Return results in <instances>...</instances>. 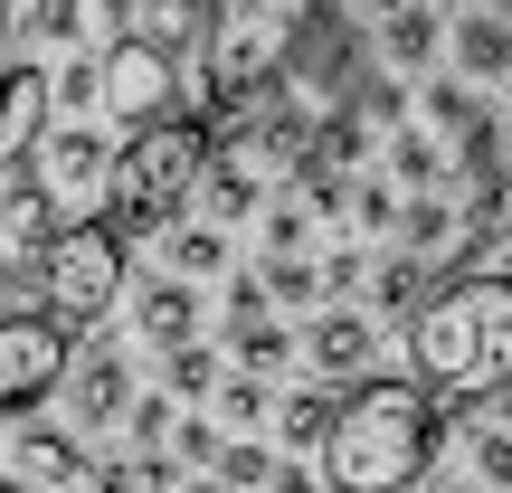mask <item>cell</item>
Here are the masks:
<instances>
[{
	"mask_svg": "<svg viewBox=\"0 0 512 493\" xmlns=\"http://www.w3.org/2000/svg\"><path fill=\"white\" fill-rule=\"evenodd\" d=\"M408 370L427 399H503L512 389V275H446L408 313Z\"/></svg>",
	"mask_w": 512,
	"mask_h": 493,
	"instance_id": "obj_1",
	"label": "cell"
},
{
	"mask_svg": "<svg viewBox=\"0 0 512 493\" xmlns=\"http://www.w3.org/2000/svg\"><path fill=\"white\" fill-rule=\"evenodd\" d=\"M437 456V399L418 380H361L332 399V427H323V484L332 493H408Z\"/></svg>",
	"mask_w": 512,
	"mask_h": 493,
	"instance_id": "obj_2",
	"label": "cell"
},
{
	"mask_svg": "<svg viewBox=\"0 0 512 493\" xmlns=\"http://www.w3.org/2000/svg\"><path fill=\"white\" fill-rule=\"evenodd\" d=\"M200 162H209V124H190V114H162V124L124 133V152H114V190H105V228L124 247L162 238V228L181 219V200L200 190Z\"/></svg>",
	"mask_w": 512,
	"mask_h": 493,
	"instance_id": "obj_3",
	"label": "cell"
},
{
	"mask_svg": "<svg viewBox=\"0 0 512 493\" xmlns=\"http://www.w3.org/2000/svg\"><path fill=\"white\" fill-rule=\"evenodd\" d=\"M38 285H48V313H57L67 332L105 323V313L124 304V238H114L105 219L57 228V238L38 247Z\"/></svg>",
	"mask_w": 512,
	"mask_h": 493,
	"instance_id": "obj_4",
	"label": "cell"
},
{
	"mask_svg": "<svg viewBox=\"0 0 512 493\" xmlns=\"http://www.w3.org/2000/svg\"><path fill=\"white\" fill-rule=\"evenodd\" d=\"M29 181L57 200V219H105V190H114V152H105V133H86V124H48L29 143Z\"/></svg>",
	"mask_w": 512,
	"mask_h": 493,
	"instance_id": "obj_5",
	"label": "cell"
},
{
	"mask_svg": "<svg viewBox=\"0 0 512 493\" xmlns=\"http://www.w3.org/2000/svg\"><path fill=\"white\" fill-rule=\"evenodd\" d=\"M95 105H105L124 133H143V124H162V114H181V57L143 48V38L124 29V38L105 48V67H95Z\"/></svg>",
	"mask_w": 512,
	"mask_h": 493,
	"instance_id": "obj_6",
	"label": "cell"
},
{
	"mask_svg": "<svg viewBox=\"0 0 512 493\" xmlns=\"http://www.w3.org/2000/svg\"><path fill=\"white\" fill-rule=\"evenodd\" d=\"M76 342L57 313H0V418H29L57 380H67Z\"/></svg>",
	"mask_w": 512,
	"mask_h": 493,
	"instance_id": "obj_7",
	"label": "cell"
},
{
	"mask_svg": "<svg viewBox=\"0 0 512 493\" xmlns=\"http://www.w3.org/2000/svg\"><path fill=\"white\" fill-rule=\"evenodd\" d=\"M351 76H361V10H351V0H313L304 29L285 38V86L332 105Z\"/></svg>",
	"mask_w": 512,
	"mask_h": 493,
	"instance_id": "obj_8",
	"label": "cell"
},
{
	"mask_svg": "<svg viewBox=\"0 0 512 493\" xmlns=\"http://www.w3.org/2000/svg\"><path fill=\"white\" fill-rule=\"evenodd\" d=\"M370 351H380V313H361V304H313V323L294 332V361L313 380H342V389L370 370Z\"/></svg>",
	"mask_w": 512,
	"mask_h": 493,
	"instance_id": "obj_9",
	"label": "cell"
},
{
	"mask_svg": "<svg viewBox=\"0 0 512 493\" xmlns=\"http://www.w3.org/2000/svg\"><path fill=\"white\" fill-rule=\"evenodd\" d=\"M57 389H67V427H76V437H105V427H124V408H133V361L95 342V351L67 361Z\"/></svg>",
	"mask_w": 512,
	"mask_h": 493,
	"instance_id": "obj_10",
	"label": "cell"
},
{
	"mask_svg": "<svg viewBox=\"0 0 512 493\" xmlns=\"http://www.w3.org/2000/svg\"><path fill=\"white\" fill-rule=\"evenodd\" d=\"M48 114H57V67L48 57H10V67H0V171L29 162V143L48 133Z\"/></svg>",
	"mask_w": 512,
	"mask_h": 493,
	"instance_id": "obj_11",
	"label": "cell"
},
{
	"mask_svg": "<svg viewBox=\"0 0 512 493\" xmlns=\"http://www.w3.org/2000/svg\"><path fill=\"white\" fill-rule=\"evenodd\" d=\"M86 465H95V456H86L76 427H48V418H19V427H10V475H29L38 493H67Z\"/></svg>",
	"mask_w": 512,
	"mask_h": 493,
	"instance_id": "obj_12",
	"label": "cell"
},
{
	"mask_svg": "<svg viewBox=\"0 0 512 493\" xmlns=\"http://www.w3.org/2000/svg\"><path fill=\"white\" fill-rule=\"evenodd\" d=\"M446 57H456L465 86H512V19L494 10V0L456 10V29H446Z\"/></svg>",
	"mask_w": 512,
	"mask_h": 493,
	"instance_id": "obj_13",
	"label": "cell"
},
{
	"mask_svg": "<svg viewBox=\"0 0 512 493\" xmlns=\"http://www.w3.org/2000/svg\"><path fill=\"white\" fill-rule=\"evenodd\" d=\"M133 342L143 351L200 342V285H190V275H143V294H133Z\"/></svg>",
	"mask_w": 512,
	"mask_h": 493,
	"instance_id": "obj_14",
	"label": "cell"
},
{
	"mask_svg": "<svg viewBox=\"0 0 512 493\" xmlns=\"http://www.w3.org/2000/svg\"><path fill=\"white\" fill-rule=\"evenodd\" d=\"M437 48H446L437 0H399V10H380V67L389 76H427V67H437Z\"/></svg>",
	"mask_w": 512,
	"mask_h": 493,
	"instance_id": "obj_15",
	"label": "cell"
},
{
	"mask_svg": "<svg viewBox=\"0 0 512 493\" xmlns=\"http://www.w3.org/2000/svg\"><path fill=\"white\" fill-rule=\"evenodd\" d=\"M418 114H427V133H437L446 152H456V143H475L484 124H503V114L484 105V86H465V76H446V67L427 76V95H418Z\"/></svg>",
	"mask_w": 512,
	"mask_h": 493,
	"instance_id": "obj_16",
	"label": "cell"
},
{
	"mask_svg": "<svg viewBox=\"0 0 512 493\" xmlns=\"http://www.w3.org/2000/svg\"><path fill=\"white\" fill-rule=\"evenodd\" d=\"M361 285H370V304H361V313H389V323H408V313L427 304V285H437V266L399 247V256H380V266H370Z\"/></svg>",
	"mask_w": 512,
	"mask_h": 493,
	"instance_id": "obj_17",
	"label": "cell"
},
{
	"mask_svg": "<svg viewBox=\"0 0 512 493\" xmlns=\"http://www.w3.org/2000/svg\"><path fill=\"white\" fill-rule=\"evenodd\" d=\"M57 228H67V219H57V200H48V190H38V181H29V171H19V181H10V190H0V238H10V247H29V256H38V247H48V238H57Z\"/></svg>",
	"mask_w": 512,
	"mask_h": 493,
	"instance_id": "obj_18",
	"label": "cell"
},
{
	"mask_svg": "<svg viewBox=\"0 0 512 493\" xmlns=\"http://www.w3.org/2000/svg\"><path fill=\"white\" fill-rule=\"evenodd\" d=\"M228 361H238L247 380H275V370H294V323H275V313H256V323H228Z\"/></svg>",
	"mask_w": 512,
	"mask_h": 493,
	"instance_id": "obj_19",
	"label": "cell"
},
{
	"mask_svg": "<svg viewBox=\"0 0 512 493\" xmlns=\"http://www.w3.org/2000/svg\"><path fill=\"white\" fill-rule=\"evenodd\" d=\"M342 105L361 114L370 133H399V124H408V76H389V67H361V76L342 86Z\"/></svg>",
	"mask_w": 512,
	"mask_h": 493,
	"instance_id": "obj_20",
	"label": "cell"
},
{
	"mask_svg": "<svg viewBox=\"0 0 512 493\" xmlns=\"http://www.w3.org/2000/svg\"><path fill=\"white\" fill-rule=\"evenodd\" d=\"M399 247H408V256H427V266H437V256L456 247V200H446V190H418V200L399 209Z\"/></svg>",
	"mask_w": 512,
	"mask_h": 493,
	"instance_id": "obj_21",
	"label": "cell"
},
{
	"mask_svg": "<svg viewBox=\"0 0 512 493\" xmlns=\"http://www.w3.org/2000/svg\"><path fill=\"white\" fill-rule=\"evenodd\" d=\"M209 408H219V427H228V437H256V427L275 418L266 380H247V370H219V389H209Z\"/></svg>",
	"mask_w": 512,
	"mask_h": 493,
	"instance_id": "obj_22",
	"label": "cell"
},
{
	"mask_svg": "<svg viewBox=\"0 0 512 493\" xmlns=\"http://www.w3.org/2000/svg\"><path fill=\"white\" fill-rule=\"evenodd\" d=\"M162 256H171V275H190V285H200V275H228V238L219 228H190V219L162 228Z\"/></svg>",
	"mask_w": 512,
	"mask_h": 493,
	"instance_id": "obj_23",
	"label": "cell"
},
{
	"mask_svg": "<svg viewBox=\"0 0 512 493\" xmlns=\"http://www.w3.org/2000/svg\"><path fill=\"white\" fill-rule=\"evenodd\" d=\"M389 171H399V190H437L446 181V143L418 133V124H399V133H389Z\"/></svg>",
	"mask_w": 512,
	"mask_h": 493,
	"instance_id": "obj_24",
	"label": "cell"
},
{
	"mask_svg": "<svg viewBox=\"0 0 512 493\" xmlns=\"http://www.w3.org/2000/svg\"><path fill=\"white\" fill-rule=\"evenodd\" d=\"M304 152H323L332 171H361V152H370V124H361V114L342 105V95H332V105H323V124H313V143H304Z\"/></svg>",
	"mask_w": 512,
	"mask_h": 493,
	"instance_id": "obj_25",
	"label": "cell"
},
{
	"mask_svg": "<svg viewBox=\"0 0 512 493\" xmlns=\"http://www.w3.org/2000/svg\"><path fill=\"white\" fill-rule=\"evenodd\" d=\"M19 38L29 48H76L86 38V0H19Z\"/></svg>",
	"mask_w": 512,
	"mask_h": 493,
	"instance_id": "obj_26",
	"label": "cell"
},
{
	"mask_svg": "<svg viewBox=\"0 0 512 493\" xmlns=\"http://www.w3.org/2000/svg\"><path fill=\"white\" fill-rule=\"evenodd\" d=\"M256 285H266V304H294V313L323 304V266H313V256H266V266H256Z\"/></svg>",
	"mask_w": 512,
	"mask_h": 493,
	"instance_id": "obj_27",
	"label": "cell"
},
{
	"mask_svg": "<svg viewBox=\"0 0 512 493\" xmlns=\"http://www.w3.org/2000/svg\"><path fill=\"white\" fill-rule=\"evenodd\" d=\"M162 389H171L181 408H200L209 389H219V351H209V342H181V351H162Z\"/></svg>",
	"mask_w": 512,
	"mask_h": 493,
	"instance_id": "obj_28",
	"label": "cell"
},
{
	"mask_svg": "<svg viewBox=\"0 0 512 493\" xmlns=\"http://www.w3.org/2000/svg\"><path fill=\"white\" fill-rule=\"evenodd\" d=\"M200 181H209V219H256L266 209V181H247V171H228V162H200Z\"/></svg>",
	"mask_w": 512,
	"mask_h": 493,
	"instance_id": "obj_29",
	"label": "cell"
},
{
	"mask_svg": "<svg viewBox=\"0 0 512 493\" xmlns=\"http://www.w3.org/2000/svg\"><path fill=\"white\" fill-rule=\"evenodd\" d=\"M465 475L484 493H512V427H465Z\"/></svg>",
	"mask_w": 512,
	"mask_h": 493,
	"instance_id": "obj_30",
	"label": "cell"
},
{
	"mask_svg": "<svg viewBox=\"0 0 512 493\" xmlns=\"http://www.w3.org/2000/svg\"><path fill=\"white\" fill-rule=\"evenodd\" d=\"M323 427H332V389H294L285 408H275V437L304 456V446H323Z\"/></svg>",
	"mask_w": 512,
	"mask_h": 493,
	"instance_id": "obj_31",
	"label": "cell"
},
{
	"mask_svg": "<svg viewBox=\"0 0 512 493\" xmlns=\"http://www.w3.org/2000/svg\"><path fill=\"white\" fill-rule=\"evenodd\" d=\"M209 475H219L228 493H266V475H275V456H266V446H256V437H228V446H219V465H209Z\"/></svg>",
	"mask_w": 512,
	"mask_h": 493,
	"instance_id": "obj_32",
	"label": "cell"
},
{
	"mask_svg": "<svg viewBox=\"0 0 512 493\" xmlns=\"http://www.w3.org/2000/svg\"><path fill=\"white\" fill-rule=\"evenodd\" d=\"M171 418H181V399H171V389H143V399L124 408V437H133V456H143V446H171Z\"/></svg>",
	"mask_w": 512,
	"mask_h": 493,
	"instance_id": "obj_33",
	"label": "cell"
},
{
	"mask_svg": "<svg viewBox=\"0 0 512 493\" xmlns=\"http://www.w3.org/2000/svg\"><path fill=\"white\" fill-rule=\"evenodd\" d=\"M219 446H228L219 418H171V456H181V475H209V465H219Z\"/></svg>",
	"mask_w": 512,
	"mask_h": 493,
	"instance_id": "obj_34",
	"label": "cell"
},
{
	"mask_svg": "<svg viewBox=\"0 0 512 493\" xmlns=\"http://www.w3.org/2000/svg\"><path fill=\"white\" fill-rule=\"evenodd\" d=\"M399 190H389V181H351V219H361L370 228V238H399Z\"/></svg>",
	"mask_w": 512,
	"mask_h": 493,
	"instance_id": "obj_35",
	"label": "cell"
},
{
	"mask_svg": "<svg viewBox=\"0 0 512 493\" xmlns=\"http://www.w3.org/2000/svg\"><path fill=\"white\" fill-rule=\"evenodd\" d=\"M266 256H313V219H304L294 200L266 209Z\"/></svg>",
	"mask_w": 512,
	"mask_h": 493,
	"instance_id": "obj_36",
	"label": "cell"
},
{
	"mask_svg": "<svg viewBox=\"0 0 512 493\" xmlns=\"http://www.w3.org/2000/svg\"><path fill=\"white\" fill-rule=\"evenodd\" d=\"M313 266H323V304H351L361 275H370V256H361V247H332V256H313Z\"/></svg>",
	"mask_w": 512,
	"mask_h": 493,
	"instance_id": "obj_37",
	"label": "cell"
},
{
	"mask_svg": "<svg viewBox=\"0 0 512 493\" xmlns=\"http://www.w3.org/2000/svg\"><path fill=\"white\" fill-rule=\"evenodd\" d=\"M86 484L95 493H143V465H133V456H105V465H86Z\"/></svg>",
	"mask_w": 512,
	"mask_h": 493,
	"instance_id": "obj_38",
	"label": "cell"
},
{
	"mask_svg": "<svg viewBox=\"0 0 512 493\" xmlns=\"http://www.w3.org/2000/svg\"><path fill=\"white\" fill-rule=\"evenodd\" d=\"M256 313H275L266 285H256V275H228V323H256Z\"/></svg>",
	"mask_w": 512,
	"mask_h": 493,
	"instance_id": "obj_39",
	"label": "cell"
},
{
	"mask_svg": "<svg viewBox=\"0 0 512 493\" xmlns=\"http://www.w3.org/2000/svg\"><path fill=\"white\" fill-rule=\"evenodd\" d=\"M0 313H19V266L0 256Z\"/></svg>",
	"mask_w": 512,
	"mask_h": 493,
	"instance_id": "obj_40",
	"label": "cell"
},
{
	"mask_svg": "<svg viewBox=\"0 0 512 493\" xmlns=\"http://www.w3.org/2000/svg\"><path fill=\"white\" fill-rule=\"evenodd\" d=\"M171 493H228V484L219 475H190V484H171Z\"/></svg>",
	"mask_w": 512,
	"mask_h": 493,
	"instance_id": "obj_41",
	"label": "cell"
},
{
	"mask_svg": "<svg viewBox=\"0 0 512 493\" xmlns=\"http://www.w3.org/2000/svg\"><path fill=\"white\" fill-rule=\"evenodd\" d=\"M105 19H114V29H133V0H105Z\"/></svg>",
	"mask_w": 512,
	"mask_h": 493,
	"instance_id": "obj_42",
	"label": "cell"
},
{
	"mask_svg": "<svg viewBox=\"0 0 512 493\" xmlns=\"http://www.w3.org/2000/svg\"><path fill=\"white\" fill-rule=\"evenodd\" d=\"M0 493H38V484H29V475H10V465H0Z\"/></svg>",
	"mask_w": 512,
	"mask_h": 493,
	"instance_id": "obj_43",
	"label": "cell"
},
{
	"mask_svg": "<svg viewBox=\"0 0 512 493\" xmlns=\"http://www.w3.org/2000/svg\"><path fill=\"white\" fill-rule=\"evenodd\" d=\"M351 10H361V19H380V10H399V0H351Z\"/></svg>",
	"mask_w": 512,
	"mask_h": 493,
	"instance_id": "obj_44",
	"label": "cell"
},
{
	"mask_svg": "<svg viewBox=\"0 0 512 493\" xmlns=\"http://www.w3.org/2000/svg\"><path fill=\"white\" fill-rule=\"evenodd\" d=\"M437 493H484V484H475V475H465V484H437Z\"/></svg>",
	"mask_w": 512,
	"mask_h": 493,
	"instance_id": "obj_45",
	"label": "cell"
},
{
	"mask_svg": "<svg viewBox=\"0 0 512 493\" xmlns=\"http://www.w3.org/2000/svg\"><path fill=\"white\" fill-rule=\"evenodd\" d=\"M437 10H475V0H437Z\"/></svg>",
	"mask_w": 512,
	"mask_h": 493,
	"instance_id": "obj_46",
	"label": "cell"
},
{
	"mask_svg": "<svg viewBox=\"0 0 512 493\" xmlns=\"http://www.w3.org/2000/svg\"><path fill=\"white\" fill-rule=\"evenodd\" d=\"M494 10H503V19H512V0H494Z\"/></svg>",
	"mask_w": 512,
	"mask_h": 493,
	"instance_id": "obj_47",
	"label": "cell"
},
{
	"mask_svg": "<svg viewBox=\"0 0 512 493\" xmlns=\"http://www.w3.org/2000/svg\"><path fill=\"white\" fill-rule=\"evenodd\" d=\"M0 19H10V0H0Z\"/></svg>",
	"mask_w": 512,
	"mask_h": 493,
	"instance_id": "obj_48",
	"label": "cell"
}]
</instances>
